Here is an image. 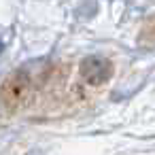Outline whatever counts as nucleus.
Masks as SVG:
<instances>
[{"mask_svg":"<svg viewBox=\"0 0 155 155\" xmlns=\"http://www.w3.org/2000/svg\"><path fill=\"white\" fill-rule=\"evenodd\" d=\"M113 68L106 60L102 58H89L81 64V74L89 81V83H104L110 77Z\"/></svg>","mask_w":155,"mask_h":155,"instance_id":"f257e3e1","label":"nucleus"}]
</instances>
